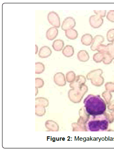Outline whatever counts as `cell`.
Segmentation results:
<instances>
[{
	"instance_id": "6da1fadb",
	"label": "cell",
	"mask_w": 114,
	"mask_h": 150,
	"mask_svg": "<svg viewBox=\"0 0 114 150\" xmlns=\"http://www.w3.org/2000/svg\"><path fill=\"white\" fill-rule=\"evenodd\" d=\"M87 113L91 116L104 114L106 111V104L100 96L89 95L84 100Z\"/></svg>"
},
{
	"instance_id": "7a4b0ae2",
	"label": "cell",
	"mask_w": 114,
	"mask_h": 150,
	"mask_svg": "<svg viewBox=\"0 0 114 150\" xmlns=\"http://www.w3.org/2000/svg\"><path fill=\"white\" fill-rule=\"evenodd\" d=\"M108 125L109 121L104 114L91 116L87 122V127L89 131H104L108 128Z\"/></svg>"
},
{
	"instance_id": "3957f363",
	"label": "cell",
	"mask_w": 114,
	"mask_h": 150,
	"mask_svg": "<svg viewBox=\"0 0 114 150\" xmlns=\"http://www.w3.org/2000/svg\"><path fill=\"white\" fill-rule=\"evenodd\" d=\"M97 51L104 54V59L103 62L105 64H109L114 59V41L107 45L101 44L97 48Z\"/></svg>"
},
{
	"instance_id": "277c9868",
	"label": "cell",
	"mask_w": 114,
	"mask_h": 150,
	"mask_svg": "<svg viewBox=\"0 0 114 150\" xmlns=\"http://www.w3.org/2000/svg\"><path fill=\"white\" fill-rule=\"evenodd\" d=\"M102 71L101 69L94 70L87 75V79L91 80L93 84L96 86H101L103 84L104 80L101 76Z\"/></svg>"
},
{
	"instance_id": "5b68a950",
	"label": "cell",
	"mask_w": 114,
	"mask_h": 150,
	"mask_svg": "<svg viewBox=\"0 0 114 150\" xmlns=\"http://www.w3.org/2000/svg\"><path fill=\"white\" fill-rule=\"evenodd\" d=\"M48 21L54 27L59 28L60 26V18L55 11H51L48 14Z\"/></svg>"
},
{
	"instance_id": "8992f818",
	"label": "cell",
	"mask_w": 114,
	"mask_h": 150,
	"mask_svg": "<svg viewBox=\"0 0 114 150\" xmlns=\"http://www.w3.org/2000/svg\"><path fill=\"white\" fill-rule=\"evenodd\" d=\"M89 22L91 27L98 28L102 26L104 22V20L101 17L96 15L91 16L89 19Z\"/></svg>"
},
{
	"instance_id": "52a82bcc",
	"label": "cell",
	"mask_w": 114,
	"mask_h": 150,
	"mask_svg": "<svg viewBox=\"0 0 114 150\" xmlns=\"http://www.w3.org/2000/svg\"><path fill=\"white\" fill-rule=\"evenodd\" d=\"M76 22L75 19L72 17H69L66 18L63 22L62 25V30L66 31L73 29L75 27Z\"/></svg>"
},
{
	"instance_id": "ba28073f",
	"label": "cell",
	"mask_w": 114,
	"mask_h": 150,
	"mask_svg": "<svg viewBox=\"0 0 114 150\" xmlns=\"http://www.w3.org/2000/svg\"><path fill=\"white\" fill-rule=\"evenodd\" d=\"M105 39L103 36L101 35H97L94 37L93 40L92 45L91 46V49L93 51H96L99 45L104 42Z\"/></svg>"
},
{
	"instance_id": "9c48e42d",
	"label": "cell",
	"mask_w": 114,
	"mask_h": 150,
	"mask_svg": "<svg viewBox=\"0 0 114 150\" xmlns=\"http://www.w3.org/2000/svg\"><path fill=\"white\" fill-rule=\"evenodd\" d=\"M58 34V30L56 28L51 27L48 29L46 33L47 39L50 41L54 40Z\"/></svg>"
},
{
	"instance_id": "30bf717a",
	"label": "cell",
	"mask_w": 114,
	"mask_h": 150,
	"mask_svg": "<svg viewBox=\"0 0 114 150\" xmlns=\"http://www.w3.org/2000/svg\"><path fill=\"white\" fill-rule=\"evenodd\" d=\"M52 50L49 47L44 46L40 49L39 51V56L40 58H47L50 56L52 54Z\"/></svg>"
},
{
	"instance_id": "8fae6325",
	"label": "cell",
	"mask_w": 114,
	"mask_h": 150,
	"mask_svg": "<svg viewBox=\"0 0 114 150\" xmlns=\"http://www.w3.org/2000/svg\"><path fill=\"white\" fill-rule=\"evenodd\" d=\"M54 81L55 83L58 86H62L66 85V80L65 76L63 73H57L54 77Z\"/></svg>"
},
{
	"instance_id": "7c38bea8",
	"label": "cell",
	"mask_w": 114,
	"mask_h": 150,
	"mask_svg": "<svg viewBox=\"0 0 114 150\" xmlns=\"http://www.w3.org/2000/svg\"><path fill=\"white\" fill-rule=\"evenodd\" d=\"M93 37L91 34H85L81 38V42L84 45L89 46L92 43Z\"/></svg>"
},
{
	"instance_id": "4fadbf2b",
	"label": "cell",
	"mask_w": 114,
	"mask_h": 150,
	"mask_svg": "<svg viewBox=\"0 0 114 150\" xmlns=\"http://www.w3.org/2000/svg\"><path fill=\"white\" fill-rule=\"evenodd\" d=\"M78 59L79 61L86 62L89 59V54L86 50H81L78 53Z\"/></svg>"
},
{
	"instance_id": "5bb4252c",
	"label": "cell",
	"mask_w": 114,
	"mask_h": 150,
	"mask_svg": "<svg viewBox=\"0 0 114 150\" xmlns=\"http://www.w3.org/2000/svg\"><path fill=\"white\" fill-rule=\"evenodd\" d=\"M62 54L66 57H71L74 54V47L71 45H66L63 50Z\"/></svg>"
},
{
	"instance_id": "9a60e30c",
	"label": "cell",
	"mask_w": 114,
	"mask_h": 150,
	"mask_svg": "<svg viewBox=\"0 0 114 150\" xmlns=\"http://www.w3.org/2000/svg\"><path fill=\"white\" fill-rule=\"evenodd\" d=\"M64 41L61 39H57L55 40L53 42L52 44V47L55 51L59 52L62 50L63 48L64 47Z\"/></svg>"
},
{
	"instance_id": "2e32d148",
	"label": "cell",
	"mask_w": 114,
	"mask_h": 150,
	"mask_svg": "<svg viewBox=\"0 0 114 150\" xmlns=\"http://www.w3.org/2000/svg\"><path fill=\"white\" fill-rule=\"evenodd\" d=\"M65 35L68 39L71 40H74L77 38L78 33L75 29H71L65 31Z\"/></svg>"
},
{
	"instance_id": "e0dca14e",
	"label": "cell",
	"mask_w": 114,
	"mask_h": 150,
	"mask_svg": "<svg viewBox=\"0 0 114 150\" xmlns=\"http://www.w3.org/2000/svg\"><path fill=\"white\" fill-rule=\"evenodd\" d=\"M104 54L101 52H98V53H96L94 54L93 56V59L94 61L96 62L99 63L101 62V61H104Z\"/></svg>"
},
{
	"instance_id": "ac0fdd59",
	"label": "cell",
	"mask_w": 114,
	"mask_h": 150,
	"mask_svg": "<svg viewBox=\"0 0 114 150\" xmlns=\"http://www.w3.org/2000/svg\"><path fill=\"white\" fill-rule=\"evenodd\" d=\"M44 65L42 63H36V74H40L44 71Z\"/></svg>"
},
{
	"instance_id": "d6986e66",
	"label": "cell",
	"mask_w": 114,
	"mask_h": 150,
	"mask_svg": "<svg viewBox=\"0 0 114 150\" xmlns=\"http://www.w3.org/2000/svg\"><path fill=\"white\" fill-rule=\"evenodd\" d=\"M76 79L75 74L72 71L68 72L66 75V79L68 82L72 83L75 81Z\"/></svg>"
},
{
	"instance_id": "ffe728a7",
	"label": "cell",
	"mask_w": 114,
	"mask_h": 150,
	"mask_svg": "<svg viewBox=\"0 0 114 150\" xmlns=\"http://www.w3.org/2000/svg\"><path fill=\"white\" fill-rule=\"evenodd\" d=\"M106 38L109 42H113L114 41V29H111L108 31Z\"/></svg>"
},
{
	"instance_id": "44dd1931",
	"label": "cell",
	"mask_w": 114,
	"mask_h": 150,
	"mask_svg": "<svg viewBox=\"0 0 114 150\" xmlns=\"http://www.w3.org/2000/svg\"><path fill=\"white\" fill-rule=\"evenodd\" d=\"M107 20L111 22H114V10L109 11L106 15Z\"/></svg>"
},
{
	"instance_id": "7402d4cb",
	"label": "cell",
	"mask_w": 114,
	"mask_h": 150,
	"mask_svg": "<svg viewBox=\"0 0 114 150\" xmlns=\"http://www.w3.org/2000/svg\"><path fill=\"white\" fill-rule=\"evenodd\" d=\"M44 85V81L43 80L40 78H36V88H42Z\"/></svg>"
},
{
	"instance_id": "603a6c76",
	"label": "cell",
	"mask_w": 114,
	"mask_h": 150,
	"mask_svg": "<svg viewBox=\"0 0 114 150\" xmlns=\"http://www.w3.org/2000/svg\"><path fill=\"white\" fill-rule=\"evenodd\" d=\"M94 12L96 15L98 16L101 18H104L106 15V11H94Z\"/></svg>"
},
{
	"instance_id": "cb8c5ba5",
	"label": "cell",
	"mask_w": 114,
	"mask_h": 150,
	"mask_svg": "<svg viewBox=\"0 0 114 150\" xmlns=\"http://www.w3.org/2000/svg\"><path fill=\"white\" fill-rule=\"evenodd\" d=\"M106 89L107 90H110L111 91H114V84L113 83H108L106 84Z\"/></svg>"
},
{
	"instance_id": "d4e9b609",
	"label": "cell",
	"mask_w": 114,
	"mask_h": 150,
	"mask_svg": "<svg viewBox=\"0 0 114 150\" xmlns=\"http://www.w3.org/2000/svg\"><path fill=\"white\" fill-rule=\"evenodd\" d=\"M35 47H36V51H35V53L36 54H37V52H38V46L37 45H35Z\"/></svg>"
}]
</instances>
